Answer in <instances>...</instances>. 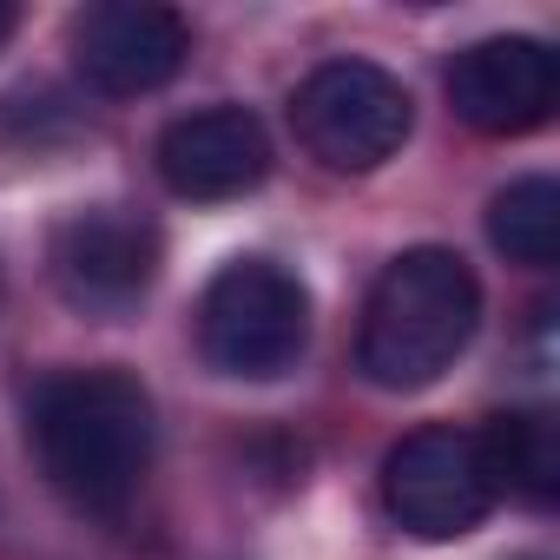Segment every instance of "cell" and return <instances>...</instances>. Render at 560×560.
Instances as JSON below:
<instances>
[{
  "instance_id": "obj_1",
  "label": "cell",
  "mask_w": 560,
  "mask_h": 560,
  "mask_svg": "<svg viewBox=\"0 0 560 560\" xmlns=\"http://www.w3.org/2000/svg\"><path fill=\"white\" fill-rule=\"evenodd\" d=\"M27 442L67 508L119 521L152 475V396L126 370H54L27 402Z\"/></svg>"
},
{
  "instance_id": "obj_2",
  "label": "cell",
  "mask_w": 560,
  "mask_h": 560,
  "mask_svg": "<svg viewBox=\"0 0 560 560\" xmlns=\"http://www.w3.org/2000/svg\"><path fill=\"white\" fill-rule=\"evenodd\" d=\"M475 324H481V284L468 257L448 244H416L389 257L370 284L357 370L389 396H416L455 370V357L475 343Z\"/></svg>"
},
{
  "instance_id": "obj_3",
  "label": "cell",
  "mask_w": 560,
  "mask_h": 560,
  "mask_svg": "<svg viewBox=\"0 0 560 560\" xmlns=\"http://www.w3.org/2000/svg\"><path fill=\"white\" fill-rule=\"evenodd\" d=\"M198 350L218 376L270 383L311 350V291L277 257H231L198 298Z\"/></svg>"
},
{
  "instance_id": "obj_4",
  "label": "cell",
  "mask_w": 560,
  "mask_h": 560,
  "mask_svg": "<svg viewBox=\"0 0 560 560\" xmlns=\"http://www.w3.org/2000/svg\"><path fill=\"white\" fill-rule=\"evenodd\" d=\"M291 126L304 152L324 159L330 172H376L409 145L416 100L389 67L350 54V60H324L304 73V86L291 93Z\"/></svg>"
},
{
  "instance_id": "obj_5",
  "label": "cell",
  "mask_w": 560,
  "mask_h": 560,
  "mask_svg": "<svg viewBox=\"0 0 560 560\" xmlns=\"http://www.w3.org/2000/svg\"><path fill=\"white\" fill-rule=\"evenodd\" d=\"M494 501L501 494L488 481V462H481L475 429L429 422V429L402 435L383 455V508L416 540H462V534H475L488 521Z\"/></svg>"
},
{
  "instance_id": "obj_6",
  "label": "cell",
  "mask_w": 560,
  "mask_h": 560,
  "mask_svg": "<svg viewBox=\"0 0 560 560\" xmlns=\"http://www.w3.org/2000/svg\"><path fill=\"white\" fill-rule=\"evenodd\" d=\"M159 224L126 211V205H86L73 218H60L47 264L54 284L80 317L119 324L145 304V291L159 284Z\"/></svg>"
},
{
  "instance_id": "obj_7",
  "label": "cell",
  "mask_w": 560,
  "mask_h": 560,
  "mask_svg": "<svg viewBox=\"0 0 560 560\" xmlns=\"http://www.w3.org/2000/svg\"><path fill=\"white\" fill-rule=\"evenodd\" d=\"M185 60H191V27L159 0H100L73 21V67L106 100H145L172 86Z\"/></svg>"
},
{
  "instance_id": "obj_8",
  "label": "cell",
  "mask_w": 560,
  "mask_h": 560,
  "mask_svg": "<svg viewBox=\"0 0 560 560\" xmlns=\"http://www.w3.org/2000/svg\"><path fill=\"white\" fill-rule=\"evenodd\" d=\"M560 60L534 34H494L448 60V106L481 139H521L553 119Z\"/></svg>"
},
{
  "instance_id": "obj_9",
  "label": "cell",
  "mask_w": 560,
  "mask_h": 560,
  "mask_svg": "<svg viewBox=\"0 0 560 560\" xmlns=\"http://www.w3.org/2000/svg\"><path fill=\"white\" fill-rule=\"evenodd\" d=\"M152 159H159L165 191H178L191 205H224L270 178V132L244 106H205V113L172 119L159 132Z\"/></svg>"
},
{
  "instance_id": "obj_10",
  "label": "cell",
  "mask_w": 560,
  "mask_h": 560,
  "mask_svg": "<svg viewBox=\"0 0 560 560\" xmlns=\"http://www.w3.org/2000/svg\"><path fill=\"white\" fill-rule=\"evenodd\" d=\"M475 442H481L494 494H521L527 508H553V494H560V429H553L547 409L494 416L488 429H475Z\"/></svg>"
},
{
  "instance_id": "obj_11",
  "label": "cell",
  "mask_w": 560,
  "mask_h": 560,
  "mask_svg": "<svg viewBox=\"0 0 560 560\" xmlns=\"http://www.w3.org/2000/svg\"><path fill=\"white\" fill-rule=\"evenodd\" d=\"M488 237L501 257H514L527 270H553V257H560V185L540 172L501 185L488 205Z\"/></svg>"
},
{
  "instance_id": "obj_12",
  "label": "cell",
  "mask_w": 560,
  "mask_h": 560,
  "mask_svg": "<svg viewBox=\"0 0 560 560\" xmlns=\"http://www.w3.org/2000/svg\"><path fill=\"white\" fill-rule=\"evenodd\" d=\"M14 27H21V8H14V0H0V47L14 40Z\"/></svg>"
},
{
  "instance_id": "obj_13",
  "label": "cell",
  "mask_w": 560,
  "mask_h": 560,
  "mask_svg": "<svg viewBox=\"0 0 560 560\" xmlns=\"http://www.w3.org/2000/svg\"><path fill=\"white\" fill-rule=\"evenodd\" d=\"M521 560H547V553H521Z\"/></svg>"
}]
</instances>
